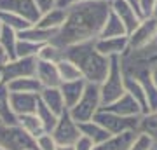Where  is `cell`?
Segmentation results:
<instances>
[{"label": "cell", "mask_w": 157, "mask_h": 150, "mask_svg": "<svg viewBox=\"0 0 157 150\" xmlns=\"http://www.w3.org/2000/svg\"><path fill=\"white\" fill-rule=\"evenodd\" d=\"M110 2L112 0H91L68 7L67 19L52 42L59 47H68L78 42L96 40L112 11Z\"/></svg>", "instance_id": "obj_1"}, {"label": "cell", "mask_w": 157, "mask_h": 150, "mask_svg": "<svg viewBox=\"0 0 157 150\" xmlns=\"http://www.w3.org/2000/svg\"><path fill=\"white\" fill-rule=\"evenodd\" d=\"M63 49H65V58L77 65L82 77L87 82L93 84L103 82V79L107 77L108 73V68H110V58H107L96 49L94 40L78 42V44L68 45V47H63Z\"/></svg>", "instance_id": "obj_2"}, {"label": "cell", "mask_w": 157, "mask_h": 150, "mask_svg": "<svg viewBox=\"0 0 157 150\" xmlns=\"http://www.w3.org/2000/svg\"><path fill=\"white\" fill-rule=\"evenodd\" d=\"M124 93H126V86H124V72L121 67V60H119V56H113V58H110V68H108L107 77L100 84L101 106L115 101Z\"/></svg>", "instance_id": "obj_3"}, {"label": "cell", "mask_w": 157, "mask_h": 150, "mask_svg": "<svg viewBox=\"0 0 157 150\" xmlns=\"http://www.w3.org/2000/svg\"><path fill=\"white\" fill-rule=\"evenodd\" d=\"M101 108V96H100V84L87 82L84 93L80 96V100L70 108V115L73 117V121L77 124L86 122L94 119L96 112Z\"/></svg>", "instance_id": "obj_4"}, {"label": "cell", "mask_w": 157, "mask_h": 150, "mask_svg": "<svg viewBox=\"0 0 157 150\" xmlns=\"http://www.w3.org/2000/svg\"><path fill=\"white\" fill-rule=\"evenodd\" d=\"M0 145L6 150H37V141L19 124L0 122Z\"/></svg>", "instance_id": "obj_5"}, {"label": "cell", "mask_w": 157, "mask_h": 150, "mask_svg": "<svg viewBox=\"0 0 157 150\" xmlns=\"http://www.w3.org/2000/svg\"><path fill=\"white\" fill-rule=\"evenodd\" d=\"M140 117H122L110 110H105L101 106L100 110L96 112L94 121L100 122L110 134H119V133H124V131H138Z\"/></svg>", "instance_id": "obj_6"}, {"label": "cell", "mask_w": 157, "mask_h": 150, "mask_svg": "<svg viewBox=\"0 0 157 150\" xmlns=\"http://www.w3.org/2000/svg\"><path fill=\"white\" fill-rule=\"evenodd\" d=\"M51 134L58 145H73L80 138V129H78V124L73 121V117L70 115V112L65 110L58 117V122Z\"/></svg>", "instance_id": "obj_7"}, {"label": "cell", "mask_w": 157, "mask_h": 150, "mask_svg": "<svg viewBox=\"0 0 157 150\" xmlns=\"http://www.w3.org/2000/svg\"><path fill=\"white\" fill-rule=\"evenodd\" d=\"M37 56H26V58H14L9 60L6 65H2L4 68V80L11 82L14 79H21V77H33L37 72Z\"/></svg>", "instance_id": "obj_8"}, {"label": "cell", "mask_w": 157, "mask_h": 150, "mask_svg": "<svg viewBox=\"0 0 157 150\" xmlns=\"http://www.w3.org/2000/svg\"><path fill=\"white\" fill-rule=\"evenodd\" d=\"M0 11L19 14L32 25H37L42 16V9L35 0H0Z\"/></svg>", "instance_id": "obj_9"}, {"label": "cell", "mask_w": 157, "mask_h": 150, "mask_svg": "<svg viewBox=\"0 0 157 150\" xmlns=\"http://www.w3.org/2000/svg\"><path fill=\"white\" fill-rule=\"evenodd\" d=\"M157 37V19L154 16L143 17L140 25L128 35L129 49H140Z\"/></svg>", "instance_id": "obj_10"}, {"label": "cell", "mask_w": 157, "mask_h": 150, "mask_svg": "<svg viewBox=\"0 0 157 150\" xmlns=\"http://www.w3.org/2000/svg\"><path fill=\"white\" fill-rule=\"evenodd\" d=\"M9 105L16 117L35 113L39 106V93H9Z\"/></svg>", "instance_id": "obj_11"}, {"label": "cell", "mask_w": 157, "mask_h": 150, "mask_svg": "<svg viewBox=\"0 0 157 150\" xmlns=\"http://www.w3.org/2000/svg\"><path fill=\"white\" fill-rule=\"evenodd\" d=\"M103 108L113 112V113H119L122 117H140L143 113V108L140 106V103L129 93H124L121 98H117L115 101L108 103V105H105Z\"/></svg>", "instance_id": "obj_12"}, {"label": "cell", "mask_w": 157, "mask_h": 150, "mask_svg": "<svg viewBox=\"0 0 157 150\" xmlns=\"http://www.w3.org/2000/svg\"><path fill=\"white\" fill-rule=\"evenodd\" d=\"M96 49L101 54H105L107 58H113V56H122L129 47V39L128 35L124 37H107V39H96L94 40Z\"/></svg>", "instance_id": "obj_13"}, {"label": "cell", "mask_w": 157, "mask_h": 150, "mask_svg": "<svg viewBox=\"0 0 157 150\" xmlns=\"http://www.w3.org/2000/svg\"><path fill=\"white\" fill-rule=\"evenodd\" d=\"M110 7H112V12H115L117 17L124 23V26L128 30V35L140 25V21H141L140 14L129 6L126 0H112L110 2Z\"/></svg>", "instance_id": "obj_14"}, {"label": "cell", "mask_w": 157, "mask_h": 150, "mask_svg": "<svg viewBox=\"0 0 157 150\" xmlns=\"http://www.w3.org/2000/svg\"><path fill=\"white\" fill-rule=\"evenodd\" d=\"M136 134H138V131H124L119 134H110L105 141L94 145L93 150H129Z\"/></svg>", "instance_id": "obj_15"}, {"label": "cell", "mask_w": 157, "mask_h": 150, "mask_svg": "<svg viewBox=\"0 0 157 150\" xmlns=\"http://www.w3.org/2000/svg\"><path fill=\"white\" fill-rule=\"evenodd\" d=\"M35 77L39 79V82L42 87H59L61 79L58 73L56 63H49V61H40L37 63V72Z\"/></svg>", "instance_id": "obj_16"}, {"label": "cell", "mask_w": 157, "mask_h": 150, "mask_svg": "<svg viewBox=\"0 0 157 150\" xmlns=\"http://www.w3.org/2000/svg\"><path fill=\"white\" fill-rule=\"evenodd\" d=\"M86 86H87L86 79H77V80H68V82L59 84V91H61L63 100H65V106H67L68 110L80 100Z\"/></svg>", "instance_id": "obj_17"}, {"label": "cell", "mask_w": 157, "mask_h": 150, "mask_svg": "<svg viewBox=\"0 0 157 150\" xmlns=\"http://www.w3.org/2000/svg\"><path fill=\"white\" fill-rule=\"evenodd\" d=\"M39 98L56 115H61L65 110H68L67 106H65V100H63V94H61V91H59V87H42L39 93Z\"/></svg>", "instance_id": "obj_18"}, {"label": "cell", "mask_w": 157, "mask_h": 150, "mask_svg": "<svg viewBox=\"0 0 157 150\" xmlns=\"http://www.w3.org/2000/svg\"><path fill=\"white\" fill-rule=\"evenodd\" d=\"M59 30H49V28H42V26H37V25H32L30 28L19 32L17 33V39H25V40H30V42H37V44H47V42H52L54 40Z\"/></svg>", "instance_id": "obj_19"}, {"label": "cell", "mask_w": 157, "mask_h": 150, "mask_svg": "<svg viewBox=\"0 0 157 150\" xmlns=\"http://www.w3.org/2000/svg\"><path fill=\"white\" fill-rule=\"evenodd\" d=\"M65 19H67V9H61V7L54 6V7H51L49 11L42 12L37 26L49 28V30H59L63 26Z\"/></svg>", "instance_id": "obj_20"}, {"label": "cell", "mask_w": 157, "mask_h": 150, "mask_svg": "<svg viewBox=\"0 0 157 150\" xmlns=\"http://www.w3.org/2000/svg\"><path fill=\"white\" fill-rule=\"evenodd\" d=\"M78 129H80V134H84L86 138H89L94 145L105 141V140L110 136V133H108L100 122H96L94 119L86 121V122H80L78 124Z\"/></svg>", "instance_id": "obj_21"}, {"label": "cell", "mask_w": 157, "mask_h": 150, "mask_svg": "<svg viewBox=\"0 0 157 150\" xmlns=\"http://www.w3.org/2000/svg\"><path fill=\"white\" fill-rule=\"evenodd\" d=\"M7 89L9 93H40L42 86L39 79L33 75V77H21L7 82Z\"/></svg>", "instance_id": "obj_22"}, {"label": "cell", "mask_w": 157, "mask_h": 150, "mask_svg": "<svg viewBox=\"0 0 157 150\" xmlns=\"http://www.w3.org/2000/svg\"><path fill=\"white\" fill-rule=\"evenodd\" d=\"M124 35H128V30L124 26V23L117 17L115 12L110 11L107 21H105V25L101 28L100 37L101 39H107V37H124ZM100 37H98V39H100Z\"/></svg>", "instance_id": "obj_23"}, {"label": "cell", "mask_w": 157, "mask_h": 150, "mask_svg": "<svg viewBox=\"0 0 157 150\" xmlns=\"http://www.w3.org/2000/svg\"><path fill=\"white\" fill-rule=\"evenodd\" d=\"M124 86H126V93H129V94H131L136 101H138V103H140V106L143 108V113H145V112H148L147 94H145V89H143V86H141L140 80H136V79H133V77L124 75Z\"/></svg>", "instance_id": "obj_24"}, {"label": "cell", "mask_w": 157, "mask_h": 150, "mask_svg": "<svg viewBox=\"0 0 157 150\" xmlns=\"http://www.w3.org/2000/svg\"><path fill=\"white\" fill-rule=\"evenodd\" d=\"M16 121H17V124H19L28 134H32L33 138L40 136L42 133H45L44 126L40 122V119L37 117V113H25V115L16 117Z\"/></svg>", "instance_id": "obj_25"}, {"label": "cell", "mask_w": 157, "mask_h": 150, "mask_svg": "<svg viewBox=\"0 0 157 150\" xmlns=\"http://www.w3.org/2000/svg\"><path fill=\"white\" fill-rule=\"evenodd\" d=\"M0 45H2V49L7 52L9 60H14V58H16V45H17V32H14L12 28L2 25V32H0Z\"/></svg>", "instance_id": "obj_26"}, {"label": "cell", "mask_w": 157, "mask_h": 150, "mask_svg": "<svg viewBox=\"0 0 157 150\" xmlns=\"http://www.w3.org/2000/svg\"><path fill=\"white\" fill-rule=\"evenodd\" d=\"M65 58V49L56 45L54 42H47L40 47L39 54H37V60L40 61H49V63H59Z\"/></svg>", "instance_id": "obj_27"}, {"label": "cell", "mask_w": 157, "mask_h": 150, "mask_svg": "<svg viewBox=\"0 0 157 150\" xmlns=\"http://www.w3.org/2000/svg\"><path fill=\"white\" fill-rule=\"evenodd\" d=\"M0 122L6 124H16V115L12 113L9 105V89L7 84H0Z\"/></svg>", "instance_id": "obj_28"}, {"label": "cell", "mask_w": 157, "mask_h": 150, "mask_svg": "<svg viewBox=\"0 0 157 150\" xmlns=\"http://www.w3.org/2000/svg\"><path fill=\"white\" fill-rule=\"evenodd\" d=\"M0 23H2L4 26L12 28V30H14V32H17V33L32 26V23L26 21V19H25V17H21L19 14L7 12V11H0Z\"/></svg>", "instance_id": "obj_29"}, {"label": "cell", "mask_w": 157, "mask_h": 150, "mask_svg": "<svg viewBox=\"0 0 157 150\" xmlns=\"http://www.w3.org/2000/svg\"><path fill=\"white\" fill-rule=\"evenodd\" d=\"M58 67V73H59V79L61 82H68V80H77V79H84L80 70L77 68V65L67 58H63L59 63H56Z\"/></svg>", "instance_id": "obj_30"}, {"label": "cell", "mask_w": 157, "mask_h": 150, "mask_svg": "<svg viewBox=\"0 0 157 150\" xmlns=\"http://www.w3.org/2000/svg\"><path fill=\"white\" fill-rule=\"evenodd\" d=\"M138 131L148 134L150 138H154L157 141V110H150V112L141 113Z\"/></svg>", "instance_id": "obj_31"}, {"label": "cell", "mask_w": 157, "mask_h": 150, "mask_svg": "<svg viewBox=\"0 0 157 150\" xmlns=\"http://www.w3.org/2000/svg\"><path fill=\"white\" fill-rule=\"evenodd\" d=\"M35 113H37V117L40 119V122L44 126V131L45 133H51V131L54 129V126H56L58 117L59 115H56L51 108H47V106L40 101V98H39V106H37V112H35Z\"/></svg>", "instance_id": "obj_32"}, {"label": "cell", "mask_w": 157, "mask_h": 150, "mask_svg": "<svg viewBox=\"0 0 157 150\" xmlns=\"http://www.w3.org/2000/svg\"><path fill=\"white\" fill-rule=\"evenodd\" d=\"M44 44H37V42H30L25 39H17L16 45V58H26V56H37L40 47Z\"/></svg>", "instance_id": "obj_33"}, {"label": "cell", "mask_w": 157, "mask_h": 150, "mask_svg": "<svg viewBox=\"0 0 157 150\" xmlns=\"http://www.w3.org/2000/svg\"><path fill=\"white\" fill-rule=\"evenodd\" d=\"M155 143H157V141L154 138H150L148 134L140 133V131H138V134H136L133 145L129 147V150H152L154 147H155Z\"/></svg>", "instance_id": "obj_34"}, {"label": "cell", "mask_w": 157, "mask_h": 150, "mask_svg": "<svg viewBox=\"0 0 157 150\" xmlns=\"http://www.w3.org/2000/svg\"><path fill=\"white\" fill-rule=\"evenodd\" d=\"M35 141H37V150H56L58 147L56 140L52 138L51 133H42L35 138Z\"/></svg>", "instance_id": "obj_35"}, {"label": "cell", "mask_w": 157, "mask_h": 150, "mask_svg": "<svg viewBox=\"0 0 157 150\" xmlns=\"http://www.w3.org/2000/svg\"><path fill=\"white\" fill-rule=\"evenodd\" d=\"M157 0H140V11L143 17H150L154 16V11H155Z\"/></svg>", "instance_id": "obj_36"}, {"label": "cell", "mask_w": 157, "mask_h": 150, "mask_svg": "<svg viewBox=\"0 0 157 150\" xmlns=\"http://www.w3.org/2000/svg\"><path fill=\"white\" fill-rule=\"evenodd\" d=\"M73 148L75 150H93L94 148V143L89 138H86L84 134H80V138L73 143Z\"/></svg>", "instance_id": "obj_37"}, {"label": "cell", "mask_w": 157, "mask_h": 150, "mask_svg": "<svg viewBox=\"0 0 157 150\" xmlns=\"http://www.w3.org/2000/svg\"><path fill=\"white\" fill-rule=\"evenodd\" d=\"M82 2H91V0H58L56 6L61 7V9H68V7L77 6V4H82Z\"/></svg>", "instance_id": "obj_38"}, {"label": "cell", "mask_w": 157, "mask_h": 150, "mask_svg": "<svg viewBox=\"0 0 157 150\" xmlns=\"http://www.w3.org/2000/svg\"><path fill=\"white\" fill-rule=\"evenodd\" d=\"M35 2L39 4V7L42 9V12H44V11H49L51 7H54V6H56V2H58V0H35Z\"/></svg>", "instance_id": "obj_39"}, {"label": "cell", "mask_w": 157, "mask_h": 150, "mask_svg": "<svg viewBox=\"0 0 157 150\" xmlns=\"http://www.w3.org/2000/svg\"><path fill=\"white\" fill-rule=\"evenodd\" d=\"M126 2H128L129 6L133 7V9H135V11L138 12V14H140L141 19H143V16H141V11H140V0H126Z\"/></svg>", "instance_id": "obj_40"}, {"label": "cell", "mask_w": 157, "mask_h": 150, "mask_svg": "<svg viewBox=\"0 0 157 150\" xmlns=\"http://www.w3.org/2000/svg\"><path fill=\"white\" fill-rule=\"evenodd\" d=\"M150 77H152V82L157 86V61L152 63V67H150Z\"/></svg>", "instance_id": "obj_41"}, {"label": "cell", "mask_w": 157, "mask_h": 150, "mask_svg": "<svg viewBox=\"0 0 157 150\" xmlns=\"http://www.w3.org/2000/svg\"><path fill=\"white\" fill-rule=\"evenodd\" d=\"M56 150H75V148H73V145H58Z\"/></svg>", "instance_id": "obj_42"}, {"label": "cell", "mask_w": 157, "mask_h": 150, "mask_svg": "<svg viewBox=\"0 0 157 150\" xmlns=\"http://www.w3.org/2000/svg\"><path fill=\"white\" fill-rule=\"evenodd\" d=\"M0 84H6V80H4V68L0 67Z\"/></svg>", "instance_id": "obj_43"}, {"label": "cell", "mask_w": 157, "mask_h": 150, "mask_svg": "<svg viewBox=\"0 0 157 150\" xmlns=\"http://www.w3.org/2000/svg\"><path fill=\"white\" fill-rule=\"evenodd\" d=\"M154 17L157 19V6H155V11H154Z\"/></svg>", "instance_id": "obj_44"}, {"label": "cell", "mask_w": 157, "mask_h": 150, "mask_svg": "<svg viewBox=\"0 0 157 150\" xmlns=\"http://www.w3.org/2000/svg\"><path fill=\"white\" fill-rule=\"evenodd\" d=\"M0 150H6V148H4V147H2V145H0Z\"/></svg>", "instance_id": "obj_45"}, {"label": "cell", "mask_w": 157, "mask_h": 150, "mask_svg": "<svg viewBox=\"0 0 157 150\" xmlns=\"http://www.w3.org/2000/svg\"><path fill=\"white\" fill-rule=\"evenodd\" d=\"M0 32H2V23H0Z\"/></svg>", "instance_id": "obj_46"}, {"label": "cell", "mask_w": 157, "mask_h": 150, "mask_svg": "<svg viewBox=\"0 0 157 150\" xmlns=\"http://www.w3.org/2000/svg\"><path fill=\"white\" fill-rule=\"evenodd\" d=\"M154 61H157V54H155V60H154Z\"/></svg>", "instance_id": "obj_47"}, {"label": "cell", "mask_w": 157, "mask_h": 150, "mask_svg": "<svg viewBox=\"0 0 157 150\" xmlns=\"http://www.w3.org/2000/svg\"><path fill=\"white\" fill-rule=\"evenodd\" d=\"M155 39H157V37H155Z\"/></svg>", "instance_id": "obj_48"}]
</instances>
